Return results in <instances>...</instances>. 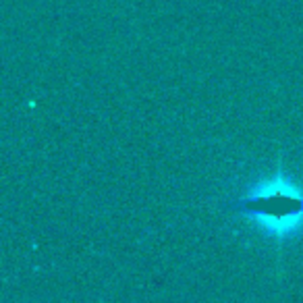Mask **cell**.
Here are the masks:
<instances>
[{"label": "cell", "mask_w": 303, "mask_h": 303, "mask_svg": "<svg viewBox=\"0 0 303 303\" xmlns=\"http://www.w3.org/2000/svg\"><path fill=\"white\" fill-rule=\"evenodd\" d=\"M224 208L229 212H239L245 216H262V218H268L272 222H281L299 218L303 214V197L289 196L285 191H272L229 201Z\"/></svg>", "instance_id": "obj_1"}]
</instances>
